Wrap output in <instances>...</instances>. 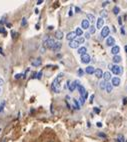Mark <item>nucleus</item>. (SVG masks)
Wrapping results in <instances>:
<instances>
[{"mask_svg":"<svg viewBox=\"0 0 127 142\" xmlns=\"http://www.w3.org/2000/svg\"><path fill=\"white\" fill-rule=\"evenodd\" d=\"M54 44H55V40H54V39H51V38H46V39L44 40V43H43V45H44L45 48H49V49H52L53 46H54Z\"/></svg>","mask_w":127,"mask_h":142,"instance_id":"2","label":"nucleus"},{"mask_svg":"<svg viewBox=\"0 0 127 142\" xmlns=\"http://www.w3.org/2000/svg\"><path fill=\"white\" fill-rule=\"evenodd\" d=\"M75 34H76V36H82V34H83L82 29H81V28H76V30H75Z\"/></svg>","mask_w":127,"mask_h":142,"instance_id":"25","label":"nucleus"},{"mask_svg":"<svg viewBox=\"0 0 127 142\" xmlns=\"http://www.w3.org/2000/svg\"><path fill=\"white\" fill-rule=\"evenodd\" d=\"M77 85H78V81H72L71 83H69L68 88H69V90H70L71 92H73V91L76 89V87H77Z\"/></svg>","mask_w":127,"mask_h":142,"instance_id":"7","label":"nucleus"},{"mask_svg":"<svg viewBox=\"0 0 127 142\" xmlns=\"http://www.w3.org/2000/svg\"><path fill=\"white\" fill-rule=\"evenodd\" d=\"M0 92H1V89H0Z\"/></svg>","mask_w":127,"mask_h":142,"instance_id":"59","label":"nucleus"},{"mask_svg":"<svg viewBox=\"0 0 127 142\" xmlns=\"http://www.w3.org/2000/svg\"><path fill=\"white\" fill-rule=\"evenodd\" d=\"M42 75H43V73H42V71H40V72H39V73H37V75H36V78H37V79H41Z\"/></svg>","mask_w":127,"mask_h":142,"instance_id":"34","label":"nucleus"},{"mask_svg":"<svg viewBox=\"0 0 127 142\" xmlns=\"http://www.w3.org/2000/svg\"><path fill=\"white\" fill-rule=\"evenodd\" d=\"M85 71H86V73H87V74H92V73H94L95 69H94V67H93V66H87Z\"/></svg>","mask_w":127,"mask_h":142,"instance_id":"20","label":"nucleus"},{"mask_svg":"<svg viewBox=\"0 0 127 142\" xmlns=\"http://www.w3.org/2000/svg\"><path fill=\"white\" fill-rule=\"evenodd\" d=\"M11 34H12V37H13V39L17 37V36H16V35H17V33H16L15 31H13V30H12V31H11Z\"/></svg>","mask_w":127,"mask_h":142,"instance_id":"39","label":"nucleus"},{"mask_svg":"<svg viewBox=\"0 0 127 142\" xmlns=\"http://www.w3.org/2000/svg\"><path fill=\"white\" fill-rule=\"evenodd\" d=\"M0 33H1V34H4V35H6V30H5V28H3V27L0 28Z\"/></svg>","mask_w":127,"mask_h":142,"instance_id":"35","label":"nucleus"},{"mask_svg":"<svg viewBox=\"0 0 127 142\" xmlns=\"http://www.w3.org/2000/svg\"><path fill=\"white\" fill-rule=\"evenodd\" d=\"M123 104H124V105H126V104H127V97H125V98L123 99Z\"/></svg>","mask_w":127,"mask_h":142,"instance_id":"48","label":"nucleus"},{"mask_svg":"<svg viewBox=\"0 0 127 142\" xmlns=\"http://www.w3.org/2000/svg\"><path fill=\"white\" fill-rule=\"evenodd\" d=\"M75 11H76V13H80L81 12V10H80L79 7H75Z\"/></svg>","mask_w":127,"mask_h":142,"instance_id":"42","label":"nucleus"},{"mask_svg":"<svg viewBox=\"0 0 127 142\" xmlns=\"http://www.w3.org/2000/svg\"><path fill=\"white\" fill-rule=\"evenodd\" d=\"M106 83H107V82H105V81H101V82H100V88H101V89H105Z\"/></svg>","mask_w":127,"mask_h":142,"instance_id":"29","label":"nucleus"},{"mask_svg":"<svg viewBox=\"0 0 127 142\" xmlns=\"http://www.w3.org/2000/svg\"><path fill=\"white\" fill-rule=\"evenodd\" d=\"M4 106H5V102H2V103H1V105H0V113H1V112L3 111Z\"/></svg>","mask_w":127,"mask_h":142,"instance_id":"33","label":"nucleus"},{"mask_svg":"<svg viewBox=\"0 0 127 142\" xmlns=\"http://www.w3.org/2000/svg\"><path fill=\"white\" fill-rule=\"evenodd\" d=\"M49 142H51V141H49Z\"/></svg>","mask_w":127,"mask_h":142,"instance_id":"61","label":"nucleus"},{"mask_svg":"<svg viewBox=\"0 0 127 142\" xmlns=\"http://www.w3.org/2000/svg\"><path fill=\"white\" fill-rule=\"evenodd\" d=\"M77 87H78V90H79V93H80V97H83L84 99H86L87 96H88V93L86 92L85 88L82 85H80V84H78Z\"/></svg>","mask_w":127,"mask_h":142,"instance_id":"4","label":"nucleus"},{"mask_svg":"<svg viewBox=\"0 0 127 142\" xmlns=\"http://www.w3.org/2000/svg\"><path fill=\"white\" fill-rule=\"evenodd\" d=\"M119 12H120V9H119V7H118V6H115V7L113 8V13H114L115 15H117Z\"/></svg>","mask_w":127,"mask_h":142,"instance_id":"28","label":"nucleus"},{"mask_svg":"<svg viewBox=\"0 0 127 142\" xmlns=\"http://www.w3.org/2000/svg\"><path fill=\"white\" fill-rule=\"evenodd\" d=\"M95 27L94 26H90V29H89V34H93V33H95Z\"/></svg>","mask_w":127,"mask_h":142,"instance_id":"30","label":"nucleus"},{"mask_svg":"<svg viewBox=\"0 0 127 142\" xmlns=\"http://www.w3.org/2000/svg\"><path fill=\"white\" fill-rule=\"evenodd\" d=\"M124 49H125V51H126V53H127V45L124 47Z\"/></svg>","mask_w":127,"mask_h":142,"instance_id":"57","label":"nucleus"},{"mask_svg":"<svg viewBox=\"0 0 127 142\" xmlns=\"http://www.w3.org/2000/svg\"><path fill=\"white\" fill-rule=\"evenodd\" d=\"M125 142H127V140H125Z\"/></svg>","mask_w":127,"mask_h":142,"instance_id":"58","label":"nucleus"},{"mask_svg":"<svg viewBox=\"0 0 127 142\" xmlns=\"http://www.w3.org/2000/svg\"><path fill=\"white\" fill-rule=\"evenodd\" d=\"M113 61H114V63H119V62L121 61V57H120L119 55H114Z\"/></svg>","mask_w":127,"mask_h":142,"instance_id":"26","label":"nucleus"},{"mask_svg":"<svg viewBox=\"0 0 127 142\" xmlns=\"http://www.w3.org/2000/svg\"><path fill=\"white\" fill-rule=\"evenodd\" d=\"M125 138H124V136L123 135H121V134H119L118 136H117V139H116V142H125Z\"/></svg>","mask_w":127,"mask_h":142,"instance_id":"23","label":"nucleus"},{"mask_svg":"<svg viewBox=\"0 0 127 142\" xmlns=\"http://www.w3.org/2000/svg\"><path fill=\"white\" fill-rule=\"evenodd\" d=\"M35 13H36V14H38V13H39V11H38V9H35Z\"/></svg>","mask_w":127,"mask_h":142,"instance_id":"56","label":"nucleus"},{"mask_svg":"<svg viewBox=\"0 0 127 142\" xmlns=\"http://www.w3.org/2000/svg\"><path fill=\"white\" fill-rule=\"evenodd\" d=\"M42 2H43V1H42V0H39V1H37V4L39 5V4H41Z\"/></svg>","mask_w":127,"mask_h":142,"instance_id":"52","label":"nucleus"},{"mask_svg":"<svg viewBox=\"0 0 127 142\" xmlns=\"http://www.w3.org/2000/svg\"><path fill=\"white\" fill-rule=\"evenodd\" d=\"M81 27H82L83 29L89 28V21H88V20H82V22H81Z\"/></svg>","mask_w":127,"mask_h":142,"instance_id":"16","label":"nucleus"},{"mask_svg":"<svg viewBox=\"0 0 127 142\" xmlns=\"http://www.w3.org/2000/svg\"><path fill=\"white\" fill-rule=\"evenodd\" d=\"M61 47H62V44H61L60 42H55V44H54V46H53L52 50H53L54 52H57V51H59V50L61 49Z\"/></svg>","mask_w":127,"mask_h":142,"instance_id":"9","label":"nucleus"},{"mask_svg":"<svg viewBox=\"0 0 127 142\" xmlns=\"http://www.w3.org/2000/svg\"><path fill=\"white\" fill-rule=\"evenodd\" d=\"M98 136H99V137H102V138H106V134H104V133H102V132L98 133Z\"/></svg>","mask_w":127,"mask_h":142,"instance_id":"36","label":"nucleus"},{"mask_svg":"<svg viewBox=\"0 0 127 142\" xmlns=\"http://www.w3.org/2000/svg\"><path fill=\"white\" fill-rule=\"evenodd\" d=\"M0 131H1V129H0Z\"/></svg>","mask_w":127,"mask_h":142,"instance_id":"60","label":"nucleus"},{"mask_svg":"<svg viewBox=\"0 0 127 142\" xmlns=\"http://www.w3.org/2000/svg\"><path fill=\"white\" fill-rule=\"evenodd\" d=\"M93 98H94V95H91L90 100H89V101H90V103H92V102H93Z\"/></svg>","mask_w":127,"mask_h":142,"instance_id":"50","label":"nucleus"},{"mask_svg":"<svg viewBox=\"0 0 127 142\" xmlns=\"http://www.w3.org/2000/svg\"><path fill=\"white\" fill-rule=\"evenodd\" d=\"M121 33H122L123 35H125V30H124V27H123V26L121 27Z\"/></svg>","mask_w":127,"mask_h":142,"instance_id":"47","label":"nucleus"},{"mask_svg":"<svg viewBox=\"0 0 127 142\" xmlns=\"http://www.w3.org/2000/svg\"><path fill=\"white\" fill-rule=\"evenodd\" d=\"M48 29H49V30H52V29H53V26H49Z\"/></svg>","mask_w":127,"mask_h":142,"instance_id":"54","label":"nucleus"},{"mask_svg":"<svg viewBox=\"0 0 127 142\" xmlns=\"http://www.w3.org/2000/svg\"><path fill=\"white\" fill-rule=\"evenodd\" d=\"M96 125H97V127H102V123L101 122H97Z\"/></svg>","mask_w":127,"mask_h":142,"instance_id":"46","label":"nucleus"},{"mask_svg":"<svg viewBox=\"0 0 127 142\" xmlns=\"http://www.w3.org/2000/svg\"><path fill=\"white\" fill-rule=\"evenodd\" d=\"M21 25H22V26H25V25H26V18H23V19H22Z\"/></svg>","mask_w":127,"mask_h":142,"instance_id":"37","label":"nucleus"},{"mask_svg":"<svg viewBox=\"0 0 127 142\" xmlns=\"http://www.w3.org/2000/svg\"><path fill=\"white\" fill-rule=\"evenodd\" d=\"M79 100H80V104H81V105H83V104H84V102H85V99H84L83 97H80V98H79Z\"/></svg>","mask_w":127,"mask_h":142,"instance_id":"40","label":"nucleus"},{"mask_svg":"<svg viewBox=\"0 0 127 142\" xmlns=\"http://www.w3.org/2000/svg\"><path fill=\"white\" fill-rule=\"evenodd\" d=\"M94 112H95L96 114H99V113H100V109H99L98 107H94Z\"/></svg>","mask_w":127,"mask_h":142,"instance_id":"38","label":"nucleus"},{"mask_svg":"<svg viewBox=\"0 0 127 142\" xmlns=\"http://www.w3.org/2000/svg\"><path fill=\"white\" fill-rule=\"evenodd\" d=\"M21 76H23L22 74H16L15 75V79H19V78H21Z\"/></svg>","mask_w":127,"mask_h":142,"instance_id":"43","label":"nucleus"},{"mask_svg":"<svg viewBox=\"0 0 127 142\" xmlns=\"http://www.w3.org/2000/svg\"><path fill=\"white\" fill-rule=\"evenodd\" d=\"M3 83H4L3 79H2V78H0V86H1V85H3Z\"/></svg>","mask_w":127,"mask_h":142,"instance_id":"51","label":"nucleus"},{"mask_svg":"<svg viewBox=\"0 0 127 142\" xmlns=\"http://www.w3.org/2000/svg\"><path fill=\"white\" fill-rule=\"evenodd\" d=\"M87 19H88V21L90 20L91 22H94L95 21V16L93 14H87Z\"/></svg>","mask_w":127,"mask_h":142,"instance_id":"27","label":"nucleus"},{"mask_svg":"<svg viewBox=\"0 0 127 142\" xmlns=\"http://www.w3.org/2000/svg\"><path fill=\"white\" fill-rule=\"evenodd\" d=\"M69 16H72V10L70 9V11H69Z\"/></svg>","mask_w":127,"mask_h":142,"instance_id":"55","label":"nucleus"},{"mask_svg":"<svg viewBox=\"0 0 127 142\" xmlns=\"http://www.w3.org/2000/svg\"><path fill=\"white\" fill-rule=\"evenodd\" d=\"M103 24H104V20H103V18H101V17H100V18H98L97 23H96V26H97V28H98V29L102 28Z\"/></svg>","mask_w":127,"mask_h":142,"instance_id":"12","label":"nucleus"},{"mask_svg":"<svg viewBox=\"0 0 127 142\" xmlns=\"http://www.w3.org/2000/svg\"><path fill=\"white\" fill-rule=\"evenodd\" d=\"M72 101H73V105H74V108H75V109H77V110L80 109V105H79V103H78L77 100H76V99H73Z\"/></svg>","mask_w":127,"mask_h":142,"instance_id":"24","label":"nucleus"},{"mask_svg":"<svg viewBox=\"0 0 127 142\" xmlns=\"http://www.w3.org/2000/svg\"><path fill=\"white\" fill-rule=\"evenodd\" d=\"M90 60H91V57H90V55H88L87 53L84 54V55H81V62H82V63L87 64V63L90 62Z\"/></svg>","mask_w":127,"mask_h":142,"instance_id":"5","label":"nucleus"},{"mask_svg":"<svg viewBox=\"0 0 127 142\" xmlns=\"http://www.w3.org/2000/svg\"><path fill=\"white\" fill-rule=\"evenodd\" d=\"M86 51H87L86 47H80V48L78 49V54H80V55H84V54H86Z\"/></svg>","mask_w":127,"mask_h":142,"instance_id":"22","label":"nucleus"},{"mask_svg":"<svg viewBox=\"0 0 127 142\" xmlns=\"http://www.w3.org/2000/svg\"><path fill=\"white\" fill-rule=\"evenodd\" d=\"M119 86L120 85V79L118 77H114L112 78V86Z\"/></svg>","mask_w":127,"mask_h":142,"instance_id":"19","label":"nucleus"},{"mask_svg":"<svg viewBox=\"0 0 127 142\" xmlns=\"http://www.w3.org/2000/svg\"><path fill=\"white\" fill-rule=\"evenodd\" d=\"M78 73H79V75H80V76H82V75H83V71H82V69H79Z\"/></svg>","mask_w":127,"mask_h":142,"instance_id":"45","label":"nucleus"},{"mask_svg":"<svg viewBox=\"0 0 127 142\" xmlns=\"http://www.w3.org/2000/svg\"><path fill=\"white\" fill-rule=\"evenodd\" d=\"M63 32L61 31V30H57L56 32H55V37L58 39V40H61L62 38H63Z\"/></svg>","mask_w":127,"mask_h":142,"instance_id":"17","label":"nucleus"},{"mask_svg":"<svg viewBox=\"0 0 127 142\" xmlns=\"http://www.w3.org/2000/svg\"><path fill=\"white\" fill-rule=\"evenodd\" d=\"M41 63H42V61H41V59H40V58H37V59H33V60L31 61V64H32L33 66H35V67H38V66H40V65H41Z\"/></svg>","mask_w":127,"mask_h":142,"instance_id":"11","label":"nucleus"},{"mask_svg":"<svg viewBox=\"0 0 127 142\" xmlns=\"http://www.w3.org/2000/svg\"><path fill=\"white\" fill-rule=\"evenodd\" d=\"M119 51H120V47L119 46H113V48L111 49V52H112L113 55H117L119 53Z\"/></svg>","mask_w":127,"mask_h":142,"instance_id":"18","label":"nucleus"},{"mask_svg":"<svg viewBox=\"0 0 127 142\" xmlns=\"http://www.w3.org/2000/svg\"><path fill=\"white\" fill-rule=\"evenodd\" d=\"M85 37L88 39V38H90V34H89V32H87L86 34H85Z\"/></svg>","mask_w":127,"mask_h":142,"instance_id":"49","label":"nucleus"},{"mask_svg":"<svg viewBox=\"0 0 127 142\" xmlns=\"http://www.w3.org/2000/svg\"><path fill=\"white\" fill-rule=\"evenodd\" d=\"M84 41H85V39H84L83 37H79V38H78V40H77V42H78L79 44H82V43H84Z\"/></svg>","mask_w":127,"mask_h":142,"instance_id":"32","label":"nucleus"},{"mask_svg":"<svg viewBox=\"0 0 127 142\" xmlns=\"http://www.w3.org/2000/svg\"><path fill=\"white\" fill-rule=\"evenodd\" d=\"M63 79V74H59L55 79L54 81L52 82V85H51V89L56 92V93H59L60 92V82L61 80Z\"/></svg>","mask_w":127,"mask_h":142,"instance_id":"1","label":"nucleus"},{"mask_svg":"<svg viewBox=\"0 0 127 142\" xmlns=\"http://www.w3.org/2000/svg\"><path fill=\"white\" fill-rule=\"evenodd\" d=\"M106 44L108 45V46H113L114 44H115V40H114V38L113 37H108L107 38V40H106Z\"/></svg>","mask_w":127,"mask_h":142,"instance_id":"13","label":"nucleus"},{"mask_svg":"<svg viewBox=\"0 0 127 142\" xmlns=\"http://www.w3.org/2000/svg\"><path fill=\"white\" fill-rule=\"evenodd\" d=\"M110 33V29L108 26H105L104 28H102V31H101V36H102L103 38H105L106 36H108Z\"/></svg>","mask_w":127,"mask_h":142,"instance_id":"6","label":"nucleus"},{"mask_svg":"<svg viewBox=\"0 0 127 142\" xmlns=\"http://www.w3.org/2000/svg\"><path fill=\"white\" fill-rule=\"evenodd\" d=\"M101 16H102V17H101V18L107 17V12H106L105 10H102V11H101Z\"/></svg>","mask_w":127,"mask_h":142,"instance_id":"31","label":"nucleus"},{"mask_svg":"<svg viewBox=\"0 0 127 142\" xmlns=\"http://www.w3.org/2000/svg\"><path fill=\"white\" fill-rule=\"evenodd\" d=\"M75 38H76V34H75V32H69L68 34H67V36H66V39L67 40H69V41H72V40H75Z\"/></svg>","mask_w":127,"mask_h":142,"instance_id":"10","label":"nucleus"},{"mask_svg":"<svg viewBox=\"0 0 127 142\" xmlns=\"http://www.w3.org/2000/svg\"><path fill=\"white\" fill-rule=\"evenodd\" d=\"M118 23L120 25H122V18L121 17H118Z\"/></svg>","mask_w":127,"mask_h":142,"instance_id":"44","label":"nucleus"},{"mask_svg":"<svg viewBox=\"0 0 127 142\" xmlns=\"http://www.w3.org/2000/svg\"><path fill=\"white\" fill-rule=\"evenodd\" d=\"M105 89H106V92H107V93L112 92V89H113L112 84H111V83H106V87H105Z\"/></svg>","mask_w":127,"mask_h":142,"instance_id":"21","label":"nucleus"},{"mask_svg":"<svg viewBox=\"0 0 127 142\" xmlns=\"http://www.w3.org/2000/svg\"><path fill=\"white\" fill-rule=\"evenodd\" d=\"M94 73H95V76L97 78H101L103 76V72H102V70H101V69H96L94 71Z\"/></svg>","mask_w":127,"mask_h":142,"instance_id":"14","label":"nucleus"},{"mask_svg":"<svg viewBox=\"0 0 127 142\" xmlns=\"http://www.w3.org/2000/svg\"><path fill=\"white\" fill-rule=\"evenodd\" d=\"M108 66H109V68L111 69V71H112L114 74L118 75V74L121 73V71H122V68H121V67H119V66H117V65H112V64H109Z\"/></svg>","mask_w":127,"mask_h":142,"instance_id":"3","label":"nucleus"},{"mask_svg":"<svg viewBox=\"0 0 127 142\" xmlns=\"http://www.w3.org/2000/svg\"><path fill=\"white\" fill-rule=\"evenodd\" d=\"M102 77L104 78V81H105V82H107L108 80H110V79H111V74H110V72L106 71L105 73H103V76H102Z\"/></svg>","mask_w":127,"mask_h":142,"instance_id":"15","label":"nucleus"},{"mask_svg":"<svg viewBox=\"0 0 127 142\" xmlns=\"http://www.w3.org/2000/svg\"><path fill=\"white\" fill-rule=\"evenodd\" d=\"M0 54L3 55V52H2V48H1V47H0Z\"/></svg>","mask_w":127,"mask_h":142,"instance_id":"53","label":"nucleus"},{"mask_svg":"<svg viewBox=\"0 0 127 142\" xmlns=\"http://www.w3.org/2000/svg\"><path fill=\"white\" fill-rule=\"evenodd\" d=\"M78 46H79V43L77 42V40H72V41L69 42V47H70V48L75 49V48H78Z\"/></svg>","mask_w":127,"mask_h":142,"instance_id":"8","label":"nucleus"},{"mask_svg":"<svg viewBox=\"0 0 127 142\" xmlns=\"http://www.w3.org/2000/svg\"><path fill=\"white\" fill-rule=\"evenodd\" d=\"M108 4H109V1H104V2L102 3V6H103V7H105V6H107Z\"/></svg>","mask_w":127,"mask_h":142,"instance_id":"41","label":"nucleus"}]
</instances>
